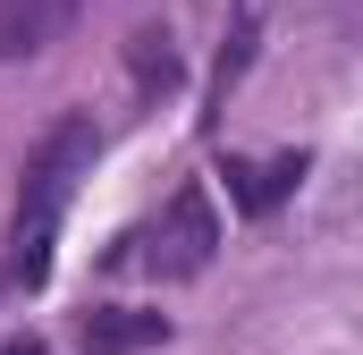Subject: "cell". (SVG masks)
<instances>
[{
	"mask_svg": "<svg viewBox=\"0 0 363 355\" xmlns=\"http://www.w3.org/2000/svg\"><path fill=\"white\" fill-rule=\"evenodd\" d=\"M135 77H144V85H178V51H169V34H135Z\"/></svg>",
	"mask_w": 363,
	"mask_h": 355,
	"instance_id": "cell-6",
	"label": "cell"
},
{
	"mask_svg": "<svg viewBox=\"0 0 363 355\" xmlns=\"http://www.w3.org/2000/svg\"><path fill=\"white\" fill-rule=\"evenodd\" d=\"M220 178H228V203L262 220V212H279V203H287V195L304 186V153H271V161H228Z\"/></svg>",
	"mask_w": 363,
	"mask_h": 355,
	"instance_id": "cell-5",
	"label": "cell"
},
{
	"mask_svg": "<svg viewBox=\"0 0 363 355\" xmlns=\"http://www.w3.org/2000/svg\"><path fill=\"white\" fill-rule=\"evenodd\" d=\"M93 153H101V127H93L85 110H68V119H51V136L26 153V186H17V220H9V288H34L43 271H51V237H60V212H68V195H77V178L93 170Z\"/></svg>",
	"mask_w": 363,
	"mask_h": 355,
	"instance_id": "cell-1",
	"label": "cell"
},
{
	"mask_svg": "<svg viewBox=\"0 0 363 355\" xmlns=\"http://www.w3.org/2000/svg\"><path fill=\"white\" fill-rule=\"evenodd\" d=\"M77 339L85 355H144L169 339V313H135V305H93L85 322H77Z\"/></svg>",
	"mask_w": 363,
	"mask_h": 355,
	"instance_id": "cell-3",
	"label": "cell"
},
{
	"mask_svg": "<svg viewBox=\"0 0 363 355\" xmlns=\"http://www.w3.org/2000/svg\"><path fill=\"white\" fill-rule=\"evenodd\" d=\"M9 355H34V347H9Z\"/></svg>",
	"mask_w": 363,
	"mask_h": 355,
	"instance_id": "cell-7",
	"label": "cell"
},
{
	"mask_svg": "<svg viewBox=\"0 0 363 355\" xmlns=\"http://www.w3.org/2000/svg\"><path fill=\"white\" fill-rule=\"evenodd\" d=\"M211 246H220L211 195H203V186H178V195L161 203V220H144V229H127V237L110 246V271H144V279H194V271L211 263Z\"/></svg>",
	"mask_w": 363,
	"mask_h": 355,
	"instance_id": "cell-2",
	"label": "cell"
},
{
	"mask_svg": "<svg viewBox=\"0 0 363 355\" xmlns=\"http://www.w3.org/2000/svg\"><path fill=\"white\" fill-rule=\"evenodd\" d=\"M77 26V0H0V60H34Z\"/></svg>",
	"mask_w": 363,
	"mask_h": 355,
	"instance_id": "cell-4",
	"label": "cell"
}]
</instances>
